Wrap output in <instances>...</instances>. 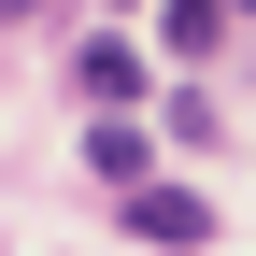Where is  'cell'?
<instances>
[{"mask_svg": "<svg viewBox=\"0 0 256 256\" xmlns=\"http://www.w3.org/2000/svg\"><path fill=\"white\" fill-rule=\"evenodd\" d=\"M86 171H100V185H142V128H128V114H86Z\"/></svg>", "mask_w": 256, "mask_h": 256, "instance_id": "obj_3", "label": "cell"}, {"mask_svg": "<svg viewBox=\"0 0 256 256\" xmlns=\"http://www.w3.org/2000/svg\"><path fill=\"white\" fill-rule=\"evenodd\" d=\"M128 242H156V256H185V242H214V214H200V185H128Z\"/></svg>", "mask_w": 256, "mask_h": 256, "instance_id": "obj_1", "label": "cell"}, {"mask_svg": "<svg viewBox=\"0 0 256 256\" xmlns=\"http://www.w3.org/2000/svg\"><path fill=\"white\" fill-rule=\"evenodd\" d=\"M242 14H256V0H242Z\"/></svg>", "mask_w": 256, "mask_h": 256, "instance_id": "obj_5", "label": "cell"}, {"mask_svg": "<svg viewBox=\"0 0 256 256\" xmlns=\"http://www.w3.org/2000/svg\"><path fill=\"white\" fill-rule=\"evenodd\" d=\"M72 86L114 114V100H142V57H128V43H86V57H72Z\"/></svg>", "mask_w": 256, "mask_h": 256, "instance_id": "obj_2", "label": "cell"}, {"mask_svg": "<svg viewBox=\"0 0 256 256\" xmlns=\"http://www.w3.org/2000/svg\"><path fill=\"white\" fill-rule=\"evenodd\" d=\"M156 28H171V57H214V28H228V0H171Z\"/></svg>", "mask_w": 256, "mask_h": 256, "instance_id": "obj_4", "label": "cell"}]
</instances>
